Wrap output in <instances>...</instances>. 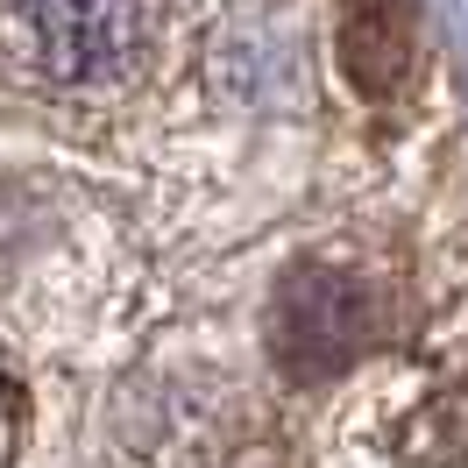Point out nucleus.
<instances>
[{
  "label": "nucleus",
  "mask_w": 468,
  "mask_h": 468,
  "mask_svg": "<svg viewBox=\"0 0 468 468\" xmlns=\"http://www.w3.org/2000/svg\"><path fill=\"white\" fill-rule=\"evenodd\" d=\"M22 58L58 86H107L143 50V0H7Z\"/></svg>",
  "instance_id": "obj_1"
},
{
  "label": "nucleus",
  "mask_w": 468,
  "mask_h": 468,
  "mask_svg": "<svg viewBox=\"0 0 468 468\" xmlns=\"http://www.w3.org/2000/svg\"><path fill=\"white\" fill-rule=\"evenodd\" d=\"M369 341V298L341 270H298L277 292V362L292 377H334Z\"/></svg>",
  "instance_id": "obj_2"
},
{
  "label": "nucleus",
  "mask_w": 468,
  "mask_h": 468,
  "mask_svg": "<svg viewBox=\"0 0 468 468\" xmlns=\"http://www.w3.org/2000/svg\"><path fill=\"white\" fill-rule=\"evenodd\" d=\"M341 50H348V71L362 92H390L405 79L411 58V29L398 0H348V29H341Z\"/></svg>",
  "instance_id": "obj_3"
},
{
  "label": "nucleus",
  "mask_w": 468,
  "mask_h": 468,
  "mask_svg": "<svg viewBox=\"0 0 468 468\" xmlns=\"http://www.w3.org/2000/svg\"><path fill=\"white\" fill-rule=\"evenodd\" d=\"M15 440H22V398H15V383L0 369V468L15 462Z\"/></svg>",
  "instance_id": "obj_4"
}]
</instances>
